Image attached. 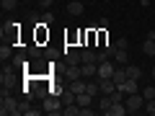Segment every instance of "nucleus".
I'll list each match as a JSON object with an SVG mask.
<instances>
[{
  "mask_svg": "<svg viewBox=\"0 0 155 116\" xmlns=\"http://www.w3.org/2000/svg\"><path fill=\"white\" fill-rule=\"evenodd\" d=\"M65 60L67 65H83V54L78 49H65Z\"/></svg>",
  "mask_w": 155,
  "mask_h": 116,
  "instance_id": "423d86ee",
  "label": "nucleus"
},
{
  "mask_svg": "<svg viewBox=\"0 0 155 116\" xmlns=\"http://www.w3.org/2000/svg\"><path fill=\"white\" fill-rule=\"evenodd\" d=\"M140 5H145V8H147V5H150V0H140Z\"/></svg>",
  "mask_w": 155,
  "mask_h": 116,
  "instance_id": "72a5a7b5",
  "label": "nucleus"
},
{
  "mask_svg": "<svg viewBox=\"0 0 155 116\" xmlns=\"http://www.w3.org/2000/svg\"><path fill=\"white\" fill-rule=\"evenodd\" d=\"M67 88H70L75 95H78V93H85V88H88V80H85V77H78V80H72Z\"/></svg>",
  "mask_w": 155,
  "mask_h": 116,
  "instance_id": "0eeeda50",
  "label": "nucleus"
},
{
  "mask_svg": "<svg viewBox=\"0 0 155 116\" xmlns=\"http://www.w3.org/2000/svg\"><path fill=\"white\" fill-rule=\"evenodd\" d=\"M41 23H47V26H49V23H54V13H52V11H44V16H41Z\"/></svg>",
  "mask_w": 155,
  "mask_h": 116,
  "instance_id": "393cba45",
  "label": "nucleus"
},
{
  "mask_svg": "<svg viewBox=\"0 0 155 116\" xmlns=\"http://www.w3.org/2000/svg\"><path fill=\"white\" fill-rule=\"evenodd\" d=\"M0 114L3 116H18V101L5 93L3 98H0Z\"/></svg>",
  "mask_w": 155,
  "mask_h": 116,
  "instance_id": "f03ea898",
  "label": "nucleus"
},
{
  "mask_svg": "<svg viewBox=\"0 0 155 116\" xmlns=\"http://www.w3.org/2000/svg\"><path fill=\"white\" fill-rule=\"evenodd\" d=\"M98 85H101V93L104 95H111L116 90V83L111 80V77H104V80H98Z\"/></svg>",
  "mask_w": 155,
  "mask_h": 116,
  "instance_id": "1a4fd4ad",
  "label": "nucleus"
},
{
  "mask_svg": "<svg viewBox=\"0 0 155 116\" xmlns=\"http://www.w3.org/2000/svg\"><path fill=\"white\" fill-rule=\"evenodd\" d=\"M23 65H26V54H23V52L13 54V67H23Z\"/></svg>",
  "mask_w": 155,
  "mask_h": 116,
  "instance_id": "aec40b11",
  "label": "nucleus"
},
{
  "mask_svg": "<svg viewBox=\"0 0 155 116\" xmlns=\"http://www.w3.org/2000/svg\"><path fill=\"white\" fill-rule=\"evenodd\" d=\"M127 75L132 77V80H142V67H137V65H127Z\"/></svg>",
  "mask_w": 155,
  "mask_h": 116,
  "instance_id": "2eb2a0df",
  "label": "nucleus"
},
{
  "mask_svg": "<svg viewBox=\"0 0 155 116\" xmlns=\"http://www.w3.org/2000/svg\"><path fill=\"white\" fill-rule=\"evenodd\" d=\"M116 49H119V47H116V44H109V41H106V44H104V52H106V54L111 57V60H114V54H116Z\"/></svg>",
  "mask_w": 155,
  "mask_h": 116,
  "instance_id": "5701e85b",
  "label": "nucleus"
},
{
  "mask_svg": "<svg viewBox=\"0 0 155 116\" xmlns=\"http://www.w3.org/2000/svg\"><path fill=\"white\" fill-rule=\"evenodd\" d=\"M124 106H127V114H137V111L145 108V95L142 93H129L124 98Z\"/></svg>",
  "mask_w": 155,
  "mask_h": 116,
  "instance_id": "f257e3e1",
  "label": "nucleus"
},
{
  "mask_svg": "<svg viewBox=\"0 0 155 116\" xmlns=\"http://www.w3.org/2000/svg\"><path fill=\"white\" fill-rule=\"evenodd\" d=\"M145 114H150V116H155V98H150V101H145Z\"/></svg>",
  "mask_w": 155,
  "mask_h": 116,
  "instance_id": "412c9836",
  "label": "nucleus"
},
{
  "mask_svg": "<svg viewBox=\"0 0 155 116\" xmlns=\"http://www.w3.org/2000/svg\"><path fill=\"white\" fill-rule=\"evenodd\" d=\"M127 65H122V67H116V70H114V75H111V80H114V83H116V88H119V85H122L124 83V80H127Z\"/></svg>",
  "mask_w": 155,
  "mask_h": 116,
  "instance_id": "6e6552de",
  "label": "nucleus"
},
{
  "mask_svg": "<svg viewBox=\"0 0 155 116\" xmlns=\"http://www.w3.org/2000/svg\"><path fill=\"white\" fill-rule=\"evenodd\" d=\"M80 54H83V62H96V52L93 49H83Z\"/></svg>",
  "mask_w": 155,
  "mask_h": 116,
  "instance_id": "4be33fe9",
  "label": "nucleus"
},
{
  "mask_svg": "<svg viewBox=\"0 0 155 116\" xmlns=\"http://www.w3.org/2000/svg\"><path fill=\"white\" fill-rule=\"evenodd\" d=\"M142 52L147 57H155V41H150V39H145V44H142Z\"/></svg>",
  "mask_w": 155,
  "mask_h": 116,
  "instance_id": "6ab92c4d",
  "label": "nucleus"
},
{
  "mask_svg": "<svg viewBox=\"0 0 155 116\" xmlns=\"http://www.w3.org/2000/svg\"><path fill=\"white\" fill-rule=\"evenodd\" d=\"M28 111V101H21V103H18V114H26Z\"/></svg>",
  "mask_w": 155,
  "mask_h": 116,
  "instance_id": "c756f323",
  "label": "nucleus"
},
{
  "mask_svg": "<svg viewBox=\"0 0 155 116\" xmlns=\"http://www.w3.org/2000/svg\"><path fill=\"white\" fill-rule=\"evenodd\" d=\"M62 95H47L44 98V114H62V108H65V106H62Z\"/></svg>",
  "mask_w": 155,
  "mask_h": 116,
  "instance_id": "7ed1b4c3",
  "label": "nucleus"
},
{
  "mask_svg": "<svg viewBox=\"0 0 155 116\" xmlns=\"http://www.w3.org/2000/svg\"><path fill=\"white\" fill-rule=\"evenodd\" d=\"M150 72H153V77H155V67H153V70H150Z\"/></svg>",
  "mask_w": 155,
  "mask_h": 116,
  "instance_id": "f704fd0d",
  "label": "nucleus"
},
{
  "mask_svg": "<svg viewBox=\"0 0 155 116\" xmlns=\"http://www.w3.org/2000/svg\"><path fill=\"white\" fill-rule=\"evenodd\" d=\"M140 93L145 95V101H150V98H155V88H150V85H147V88H142V90H140Z\"/></svg>",
  "mask_w": 155,
  "mask_h": 116,
  "instance_id": "a878e982",
  "label": "nucleus"
},
{
  "mask_svg": "<svg viewBox=\"0 0 155 116\" xmlns=\"http://www.w3.org/2000/svg\"><path fill=\"white\" fill-rule=\"evenodd\" d=\"M39 114H44V108H31L28 106V111H26V116H39Z\"/></svg>",
  "mask_w": 155,
  "mask_h": 116,
  "instance_id": "c85d7f7f",
  "label": "nucleus"
},
{
  "mask_svg": "<svg viewBox=\"0 0 155 116\" xmlns=\"http://www.w3.org/2000/svg\"><path fill=\"white\" fill-rule=\"evenodd\" d=\"M111 106H114L111 95H104V98L98 101V111H101V114H106V116H109V108H111Z\"/></svg>",
  "mask_w": 155,
  "mask_h": 116,
  "instance_id": "4468645a",
  "label": "nucleus"
},
{
  "mask_svg": "<svg viewBox=\"0 0 155 116\" xmlns=\"http://www.w3.org/2000/svg\"><path fill=\"white\" fill-rule=\"evenodd\" d=\"M28 54H31V57H41V47H39V44H31V47H28Z\"/></svg>",
  "mask_w": 155,
  "mask_h": 116,
  "instance_id": "bb28decb",
  "label": "nucleus"
},
{
  "mask_svg": "<svg viewBox=\"0 0 155 116\" xmlns=\"http://www.w3.org/2000/svg\"><path fill=\"white\" fill-rule=\"evenodd\" d=\"M106 60H111V57L106 54L104 49H101V52H96V62H106Z\"/></svg>",
  "mask_w": 155,
  "mask_h": 116,
  "instance_id": "cd10ccee",
  "label": "nucleus"
},
{
  "mask_svg": "<svg viewBox=\"0 0 155 116\" xmlns=\"http://www.w3.org/2000/svg\"><path fill=\"white\" fill-rule=\"evenodd\" d=\"M116 47H119V49H127V39H124V36L116 39Z\"/></svg>",
  "mask_w": 155,
  "mask_h": 116,
  "instance_id": "473e14b6",
  "label": "nucleus"
},
{
  "mask_svg": "<svg viewBox=\"0 0 155 116\" xmlns=\"http://www.w3.org/2000/svg\"><path fill=\"white\" fill-rule=\"evenodd\" d=\"M67 13H70V16H83V3L70 0V3H67Z\"/></svg>",
  "mask_w": 155,
  "mask_h": 116,
  "instance_id": "f8f14e48",
  "label": "nucleus"
},
{
  "mask_svg": "<svg viewBox=\"0 0 155 116\" xmlns=\"http://www.w3.org/2000/svg\"><path fill=\"white\" fill-rule=\"evenodd\" d=\"M0 5H3V11H13L18 5V0H0Z\"/></svg>",
  "mask_w": 155,
  "mask_h": 116,
  "instance_id": "b1692460",
  "label": "nucleus"
},
{
  "mask_svg": "<svg viewBox=\"0 0 155 116\" xmlns=\"http://www.w3.org/2000/svg\"><path fill=\"white\" fill-rule=\"evenodd\" d=\"M124 114H127V106L124 103H114L109 108V116H124Z\"/></svg>",
  "mask_w": 155,
  "mask_h": 116,
  "instance_id": "f3484780",
  "label": "nucleus"
},
{
  "mask_svg": "<svg viewBox=\"0 0 155 116\" xmlns=\"http://www.w3.org/2000/svg\"><path fill=\"white\" fill-rule=\"evenodd\" d=\"M75 103L80 106V108H85V106H91V103H93V95H91L88 90H85V93H78V95H75Z\"/></svg>",
  "mask_w": 155,
  "mask_h": 116,
  "instance_id": "9b49d317",
  "label": "nucleus"
},
{
  "mask_svg": "<svg viewBox=\"0 0 155 116\" xmlns=\"http://www.w3.org/2000/svg\"><path fill=\"white\" fill-rule=\"evenodd\" d=\"M65 77H67V83L78 80V77H83V72H80V65H70V67L65 70Z\"/></svg>",
  "mask_w": 155,
  "mask_h": 116,
  "instance_id": "9d476101",
  "label": "nucleus"
},
{
  "mask_svg": "<svg viewBox=\"0 0 155 116\" xmlns=\"http://www.w3.org/2000/svg\"><path fill=\"white\" fill-rule=\"evenodd\" d=\"M39 5L44 8V11H49V5H54V0H39Z\"/></svg>",
  "mask_w": 155,
  "mask_h": 116,
  "instance_id": "7c9ffc66",
  "label": "nucleus"
},
{
  "mask_svg": "<svg viewBox=\"0 0 155 116\" xmlns=\"http://www.w3.org/2000/svg\"><path fill=\"white\" fill-rule=\"evenodd\" d=\"M80 72H83L85 80L96 77V75H98V62H83V65H80Z\"/></svg>",
  "mask_w": 155,
  "mask_h": 116,
  "instance_id": "20e7f679",
  "label": "nucleus"
},
{
  "mask_svg": "<svg viewBox=\"0 0 155 116\" xmlns=\"http://www.w3.org/2000/svg\"><path fill=\"white\" fill-rule=\"evenodd\" d=\"M114 70H116V67L111 65V60L98 62V75H96V77H98V80H104V77H111V75H114Z\"/></svg>",
  "mask_w": 155,
  "mask_h": 116,
  "instance_id": "39448f33",
  "label": "nucleus"
},
{
  "mask_svg": "<svg viewBox=\"0 0 155 116\" xmlns=\"http://www.w3.org/2000/svg\"><path fill=\"white\" fill-rule=\"evenodd\" d=\"M80 116H93V108H91V106H85V108H80Z\"/></svg>",
  "mask_w": 155,
  "mask_h": 116,
  "instance_id": "2f4dec72",
  "label": "nucleus"
},
{
  "mask_svg": "<svg viewBox=\"0 0 155 116\" xmlns=\"http://www.w3.org/2000/svg\"><path fill=\"white\" fill-rule=\"evenodd\" d=\"M114 62H116V65H127V62H129V54H127V49H116V54H114Z\"/></svg>",
  "mask_w": 155,
  "mask_h": 116,
  "instance_id": "dca6fc26",
  "label": "nucleus"
},
{
  "mask_svg": "<svg viewBox=\"0 0 155 116\" xmlns=\"http://www.w3.org/2000/svg\"><path fill=\"white\" fill-rule=\"evenodd\" d=\"M0 60H3V62L13 60V47L8 44V41H3V47H0Z\"/></svg>",
  "mask_w": 155,
  "mask_h": 116,
  "instance_id": "ddd939ff",
  "label": "nucleus"
},
{
  "mask_svg": "<svg viewBox=\"0 0 155 116\" xmlns=\"http://www.w3.org/2000/svg\"><path fill=\"white\" fill-rule=\"evenodd\" d=\"M80 114V106L78 103H67L65 108H62V116H78Z\"/></svg>",
  "mask_w": 155,
  "mask_h": 116,
  "instance_id": "a211bd4d",
  "label": "nucleus"
}]
</instances>
